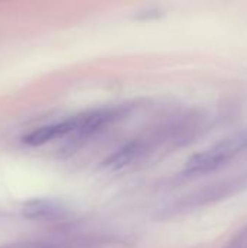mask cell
Wrapping results in <instances>:
<instances>
[{
    "label": "cell",
    "mask_w": 247,
    "mask_h": 248,
    "mask_svg": "<svg viewBox=\"0 0 247 248\" xmlns=\"http://www.w3.org/2000/svg\"><path fill=\"white\" fill-rule=\"evenodd\" d=\"M245 153H247V129L236 132L213 147L194 154L185 164V173L191 176L213 173Z\"/></svg>",
    "instance_id": "1"
},
{
    "label": "cell",
    "mask_w": 247,
    "mask_h": 248,
    "mask_svg": "<svg viewBox=\"0 0 247 248\" xmlns=\"http://www.w3.org/2000/svg\"><path fill=\"white\" fill-rule=\"evenodd\" d=\"M74 131V122L73 118L58 122V124H52V125H45L41 126L35 131H32L31 134H28L26 137H23V142L32 147H38V145H44L52 140L66 137L73 134Z\"/></svg>",
    "instance_id": "2"
},
{
    "label": "cell",
    "mask_w": 247,
    "mask_h": 248,
    "mask_svg": "<svg viewBox=\"0 0 247 248\" xmlns=\"http://www.w3.org/2000/svg\"><path fill=\"white\" fill-rule=\"evenodd\" d=\"M146 151V145L140 141H132L128 142L125 145H122L121 148H118L116 151H114L106 160H105V166L112 169V170H119L124 169L127 166H130L131 163L137 161Z\"/></svg>",
    "instance_id": "3"
},
{
    "label": "cell",
    "mask_w": 247,
    "mask_h": 248,
    "mask_svg": "<svg viewBox=\"0 0 247 248\" xmlns=\"http://www.w3.org/2000/svg\"><path fill=\"white\" fill-rule=\"evenodd\" d=\"M64 212V208L48 199H35L29 201L23 206V214L29 219H51L57 218Z\"/></svg>",
    "instance_id": "4"
},
{
    "label": "cell",
    "mask_w": 247,
    "mask_h": 248,
    "mask_svg": "<svg viewBox=\"0 0 247 248\" xmlns=\"http://www.w3.org/2000/svg\"><path fill=\"white\" fill-rule=\"evenodd\" d=\"M0 248H63L55 243H48V241H19V243H12L1 246Z\"/></svg>",
    "instance_id": "5"
},
{
    "label": "cell",
    "mask_w": 247,
    "mask_h": 248,
    "mask_svg": "<svg viewBox=\"0 0 247 248\" xmlns=\"http://www.w3.org/2000/svg\"><path fill=\"white\" fill-rule=\"evenodd\" d=\"M224 248H247V227L242 228Z\"/></svg>",
    "instance_id": "6"
}]
</instances>
